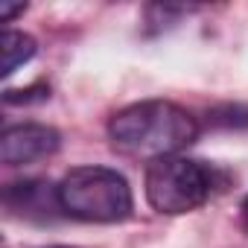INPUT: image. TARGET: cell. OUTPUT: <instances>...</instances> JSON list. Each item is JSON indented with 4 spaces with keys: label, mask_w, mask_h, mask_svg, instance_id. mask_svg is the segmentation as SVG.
I'll use <instances>...</instances> for the list:
<instances>
[{
    "label": "cell",
    "mask_w": 248,
    "mask_h": 248,
    "mask_svg": "<svg viewBox=\"0 0 248 248\" xmlns=\"http://www.w3.org/2000/svg\"><path fill=\"white\" fill-rule=\"evenodd\" d=\"M108 138L132 158L158 161L196 143L199 120L170 99H143L120 108L108 120Z\"/></svg>",
    "instance_id": "6da1fadb"
},
{
    "label": "cell",
    "mask_w": 248,
    "mask_h": 248,
    "mask_svg": "<svg viewBox=\"0 0 248 248\" xmlns=\"http://www.w3.org/2000/svg\"><path fill=\"white\" fill-rule=\"evenodd\" d=\"M56 190L62 213L79 222L117 225L126 222L135 210V196L126 175L108 167H73Z\"/></svg>",
    "instance_id": "7a4b0ae2"
},
{
    "label": "cell",
    "mask_w": 248,
    "mask_h": 248,
    "mask_svg": "<svg viewBox=\"0 0 248 248\" xmlns=\"http://www.w3.org/2000/svg\"><path fill=\"white\" fill-rule=\"evenodd\" d=\"M216 178L219 172L199 158L167 155V158L149 161L143 193L152 210L167 216H181L210 202V196L216 193Z\"/></svg>",
    "instance_id": "3957f363"
},
{
    "label": "cell",
    "mask_w": 248,
    "mask_h": 248,
    "mask_svg": "<svg viewBox=\"0 0 248 248\" xmlns=\"http://www.w3.org/2000/svg\"><path fill=\"white\" fill-rule=\"evenodd\" d=\"M62 146V135L44 123H18L6 126L0 138V158L6 167H27L53 158Z\"/></svg>",
    "instance_id": "277c9868"
},
{
    "label": "cell",
    "mask_w": 248,
    "mask_h": 248,
    "mask_svg": "<svg viewBox=\"0 0 248 248\" xmlns=\"http://www.w3.org/2000/svg\"><path fill=\"white\" fill-rule=\"evenodd\" d=\"M6 210L12 216H27V219H50V210H62L59 204V190L50 181H18L9 184L3 193Z\"/></svg>",
    "instance_id": "5b68a950"
},
{
    "label": "cell",
    "mask_w": 248,
    "mask_h": 248,
    "mask_svg": "<svg viewBox=\"0 0 248 248\" xmlns=\"http://www.w3.org/2000/svg\"><path fill=\"white\" fill-rule=\"evenodd\" d=\"M0 50H3V79H9L18 67H24L27 62L35 59L38 53V44L30 32H21V30H6L3 38H0Z\"/></svg>",
    "instance_id": "8992f818"
},
{
    "label": "cell",
    "mask_w": 248,
    "mask_h": 248,
    "mask_svg": "<svg viewBox=\"0 0 248 248\" xmlns=\"http://www.w3.org/2000/svg\"><path fill=\"white\" fill-rule=\"evenodd\" d=\"M50 96V88L47 85H32V88H24V91H6L3 93V102L6 105H27V102H41V99H47Z\"/></svg>",
    "instance_id": "52a82bcc"
},
{
    "label": "cell",
    "mask_w": 248,
    "mask_h": 248,
    "mask_svg": "<svg viewBox=\"0 0 248 248\" xmlns=\"http://www.w3.org/2000/svg\"><path fill=\"white\" fill-rule=\"evenodd\" d=\"M24 9H27L24 3H15V6H12V3H0V18H3V21H12V18L21 15Z\"/></svg>",
    "instance_id": "ba28073f"
},
{
    "label": "cell",
    "mask_w": 248,
    "mask_h": 248,
    "mask_svg": "<svg viewBox=\"0 0 248 248\" xmlns=\"http://www.w3.org/2000/svg\"><path fill=\"white\" fill-rule=\"evenodd\" d=\"M242 222H245V228H248V196L242 199Z\"/></svg>",
    "instance_id": "9c48e42d"
}]
</instances>
